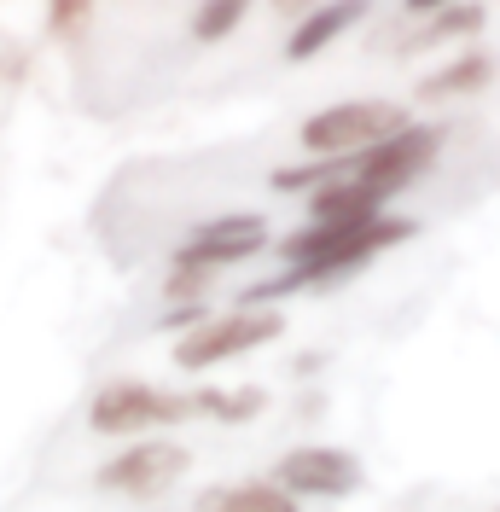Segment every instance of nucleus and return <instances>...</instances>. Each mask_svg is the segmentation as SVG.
I'll list each match as a JSON object with an SVG mask.
<instances>
[{
	"label": "nucleus",
	"mask_w": 500,
	"mask_h": 512,
	"mask_svg": "<svg viewBox=\"0 0 500 512\" xmlns=\"http://www.w3.org/2000/svg\"><path fill=\"white\" fill-rule=\"evenodd\" d=\"M268 390L262 384H233V390H221V384H198L192 390V408L198 419H216V425H250V419L268 414Z\"/></svg>",
	"instance_id": "nucleus-12"
},
{
	"label": "nucleus",
	"mask_w": 500,
	"mask_h": 512,
	"mask_svg": "<svg viewBox=\"0 0 500 512\" xmlns=\"http://www.w3.org/2000/svg\"><path fill=\"white\" fill-rule=\"evenodd\" d=\"M198 512H303V501L285 495L274 478H245V483H216L210 495H198Z\"/></svg>",
	"instance_id": "nucleus-11"
},
{
	"label": "nucleus",
	"mask_w": 500,
	"mask_h": 512,
	"mask_svg": "<svg viewBox=\"0 0 500 512\" xmlns=\"http://www.w3.org/2000/svg\"><path fill=\"white\" fill-rule=\"evenodd\" d=\"M500 82V59L489 47H460V53H442L437 70H425L419 82H413V99L407 105H460V99H477L489 94Z\"/></svg>",
	"instance_id": "nucleus-9"
},
{
	"label": "nucleus",
	"mask_w": 500,
	"mask_h": 512,
	"mask_svg": "<svg viewBox=\"0 0 500 512\" xmlns=\"http://www.w3.org/2000/svg\"><path fill=\"white\" fill-rule=\"evenodd\" d=\"M250 6H256V0H204V6L192 12V41H198V47H216V41H227V35L245 24Z\"/></svg>",
	"instance_id": "nucleus-13"
},
{
	"label": "nucleus",
	"mask_w": 500,
	"mask_h": 512,
	"mask_svg": "<svg viewBox=\"0 0 500 512\" xmlns=\"http://www.w3.org/2000/svg\"><path fill=\"white\" fill-rule=\"evenodd\" d=\"M483 30H489V6H483V0H454V6L425 12V18H396V41H390V53H396V59L460 53V47H471Z\"/></svg>",
	"instance_id": "nucleus-8"
},
{
	"label": "nucleus",
	"mask_w": 500,
	"mask_h": 512,
	"mask_svg": "<svg viewBox=\"0 0 500 512\" xmlns=\"http://www.w3.org/2000/svg\"><path fill=\"white\" fill-rule=\"evenodd\" d=\"M274 256V222L262 210H221V216H204L187 239L169 251V262L181 268H204V274H227V268H245V262H262Z\"/></svg>",
	"instance_id": "nucleus-5"
},
{
	"label": "nucleus",
	"mask_w": 500,
	"mask_h": 512,
	"mask_svg": "<svg viewBox=\"0 0 500 512\" xmlns=\"http://www.w3.org/2000/svg\"><path fill=\"white\" fill-rule=\"evenodd\" d=\"M448 134H454V128L437 123V117H413L402 134H390V140H378L367 152H355V158H349V181L367 187L378 204H396L407 187H419V181L442 163Z\"/></svg>",
	"instance_id": "nucleus-1"
},
{
	"label": "nucleus",
	"mask_w": 500,
	"mask_h": 512,
	"mask_svg": "<svg viewBox=\"0 0 500 512\" xmlns=\"http://www.w3.org/2000/svg\"><path fill=\"white\" fill-rule=\"evenodd\" d=\"M47 12H53L59 30H70V24H82V18L94 12V0H47Z\"/></svg>",
	"instance_id": "nucleus-15"
},
{
	"label": "nucleus",
	"mask_w": 500,
	"mask_h": 512,
	"mask_svg": "<svg viewBox=\"0 0 500 512\" xmlns=\"http://www.w3.org/2000/svg\"><path fill=\"white\" fill-rule=\"evenodd\" d=\"M187 466H192V448L175 443L169 431H152V437H134V443L117 448L94 472V489L99 495H128V501H157V495H169L187 478Z\"/></svg>",
	"instance_id": "nucleus-6"
},
{
	"label": "nucleus",
	"mask_w": 500,
	"mask_h": 512,
	"mask_svg": "<svg viewBox=\"0 0 500 512\" xmlns=\"http://www.w3.org/2000/svg\"><path fill=\"white\" fill-rule=\"evenodd\" d=\"M268 478L297 501H349L367 489V460L344 443H297L268 466Z\"/></svg>",
	"instance_id": "nucleus-7"
},
{
	"label": "nucleus",
	"mask_w": 500,
	"mask_h": 512,
	"mask_svg": "<svg viewBox=\"0 0 500 512\" xmlns=\"http://www.w3.org/2000/svg\"><path fill=\"white\" fill-rule=\"evenodd\" d=\"M413 123V105L407 99H384V94H367V99H338V105H320L297 123V146L309 158H355L378 140L402 134Z\"/></svg>",
	"instance_id": "nucleus-2"
},
{
	"label": "nucleus",
	"mask_w": 500,
	"mask_h": 512,
	"mask_svg": "<svg viewBox=\"0 0 500 512\" xmlns=\"http://www.w3.org/2000/svg\"><path fill=\"white\" fill-rule=\"evenodd\" d=\"M280 332H285V315L274 303H227V309H216V320H204L198 332L175 338V367L181 373H216L239 355L268 350Z\"/></svg>",
	"instance_id": "nucleus-4"
},
{
	"label": "nucleus",
	"mask_w": 500,
	"mask_h": 512,
	"mask_svg": "<svg viewBox=\"0 0 500 512\" xmlns=\"http://www.w3.org/2000/svg\"><path fill=\"white\" fill-rule=\"evenodd\" d=\"M314 6H320V0H268V12H274V18H280L285 30H291V24H297V18H309Z\"/></svg>",
	"instance_id": "nucleus-16"
},
{
	"label": "nucleus",
	"mask_w": 500,
	"mask_h": 512,
	"mask_svg": "<svg viewBox=\"0 0 500 512\" xmlns=\"http://www.w3.org/2000/svg\"><path fill=\"white\" fill-rule=\"evenodd\" d=\"M187 419H198L192 390H169V384H146V379H117L88 402V431L94 437H117V443L152 437V431H175Z\"/></svg>",
	"instance_id": "nucleus-3"
},
{
	"label": "nucleus",
	"mask_w": 500,
	"mask_h": 512,
	"mask_svg": "<svg viewBox=\"0 0 500 512\" xmlns=\"http://www.w3.org/2000/svg\"><path fill=\"white\" fill-rule=\"evenodd\" d=\"M221 303H163L157 309V332H175V338H187V332H198L204 320H216Z\"/></svg>",
	"instance_id": "nucleus-14"
},
{
	"label": "nucleus",
	"mask_w": 500,
	"mask_h": 512,
	"mask_svg": "<svg viewBox=\"0 0 500 512\" xmlns=\"http://www.w3.org/2000/svg\"><path fill=\"white\" fill-rule=\"evenodd\" d=\"M373 6H378V0H320L309 18H297V24L285 30L280 59H285V64H309V59H320L326 47H338L344 35L361 30V24L373 18Z\"/></svg>",
	"instance_id": "nucleus-10"
},
{
	"label": "nucleus",
	"mask_w": 500,
	"mask_h": 512,
	"mask_svg": "<svg viewBox=\"0 0 500 512\" xmlns=\"http://www.w3.org/2000/svg\"><path fill=\"white\" fill-rule=\"evenodd\" d=\"M437 6H454V0H402V18H425V12H437Z\"/></svg>",
	"instance_id": "nucleus-17"
}]
</instances>
